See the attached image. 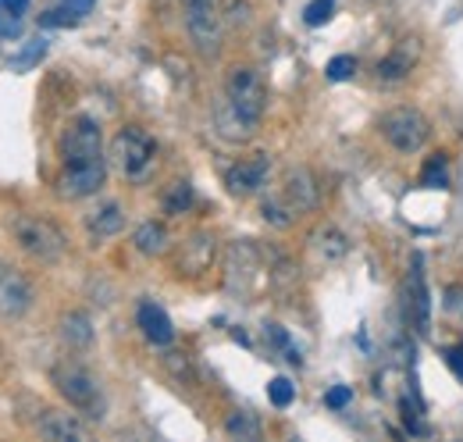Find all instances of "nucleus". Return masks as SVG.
<instances>
[{"label":"nucleus","mask_w":463,"mask_h":442,"mask_svg":"<svg viewBox=\"0 0 463 442\" xmlns=\"http://www.w3.org/2000/svg\"><path fill=\"white\" fill-rule=\"evenodd\" d=\"M11 235H14V243H18L29 257H36V261H43V264L61 261L64 250H68L64 232H61L54 221L40 218V215H18V218L11 221Z\"/></svg>","instance_id":"f257e3e1"},{"label":"nucleus","mask_w":463,"mask_h":442,"mask_svg":"<svg viewBox=\"0 0 463 442\" xmlns=\"http://www.w3.org/2000/svg\"><path fill=\"white\" fill-rule=\"evenodd\" d=\"M225 97H229V104L242 118H250L253 125H260V118L268 110V86H264V79H260L257 68H246V64L232 68L229 79H225Z\"/></svg>","instance_id":"f03ea898"},{"label":"nucleus","mask_w":463,"mask_h":442,"mask_svg":"<svg viewBox=\"0 0 463 442\" xmlns=\"http://www.w3.org/2000/svg\"><path fill=\"white\" fill-rule=\"evenodd\" d=\"M182 11H185V29H189L196 51L218 54L222 29H225V14H222L218 0H182Z\"/></svg>","instance_id":"7ed1b4c3"},{"label":"nucleus","mask_w":463,"mask_h":442,"mask_svg":"<svg viewBox=\"0 0 463 442\" xmlns=\"http://www.w3.org/2000/svg\"><path fill=\"white\" fill-rule=\"evenodd\" d=\"M382 136L400 154H417V150H424V143L431 136V125L417 108H396L382 118Z\"/></svg>","instance_id":"20e7f679"},{"label":"nucleus","mask_w":463,"mask_h":442,"mask_svg":"<svg viewBox=\"0 0 463 442\" xmlns=\"http://www.w3.org/2000/svg\"><path fill=\"white\" fill-rule=\"evenodd\" d=\"M54 386L58 392L75 407V410H86L90 418H104L100 410H104V399H100V382L86 371V368H79V364H64L54 371Z\"/></svg>","instance_id":"39448f33"},{"label":"nucleus","mask_w":463,"mask_h":442,"mask_svg":"<svg viewBox=\"0 0 463 442\" xmlns=\"http://www.w3.org/2000/svg\"><path fill=\"white\" fill-rule=\"evenodd\" d=\"M61 158L64 165H90L104 158V136L93 118H75L61 136Z\"/></svg>","instance_id":"423d86ee"},{"label":"nucleus","mask_w":463,"mask_h":442,"mask_svg":"<svg viewBox=\"0 0 463 442\" xmlns=\"http://www.w3.org/2000/svg\"><path fill=\"white\" fill-rule=\"evenodd\" d=\"M154 154H157L154 139H150L143 129H136V125L121 129L115 136V143H111V158H115L118 168H121L128 178H139L146 168L154 165Z\"/></svg>","instance_id":"0eeeda50"},{"label":"nucleus","mask_w":463,"mask_h":442,"mask_svg":"<svg viewBox=\"0 0 463 442\" xmlns=\"http://www.w3.org/2000/svg\"><path fill=\"white\" fill-rule=\"evenodd\" d=\"M33 300H36L33 282L22 275L18 268H11L7 261H0V318L14 322V318L29 314L33 311Z\"/></svg>","instance_id":"6e6552de"},{"label":"nucleus","mask_w":463,"mask_h":442,"mask_svg":"<svg viewBox=\"0 0 463 442\" xmlns=\"http://www.w3.org/2000/svg\"><path fill=\"white\" fill-rule=\"evenodd\" d=\"M108 178V165L104 158L100 161H90V165H64L58 178V193L64 200H82V197H93Z\"/></svg>","instance_id":"1a4fd4ad"},{"label":"nucleus","mask_w":463,"mask_h":442,"mask_svg":"<svg viewBox=\"0 0 463 442\" xmlns=\"http://www.w3.org/2000/svg\"><path fill=\"white\" fill-rule=\"evenodd\" d=\"M268 171H271V161L268 154H257V158H246L239 165L229 168L225 175V186H229L232 197H253L264 182H268Z\"/></svg>","instance_id":"9d476101"},{"label":"nucleus","mask_w":463,"mask_h":442,"mask_svg":"<svg viewBox=\"0 0 463 442\" xmlns=\"http://www.w3.org/2000/svg\"><path fill=\"white\" fill-rule=\"evenodd\" d=\"M282 197H286V204H289L296 215H303V211H314V207H317V200H321L317 178H314L307 168H292L289 175H286Z\"/></svg>","instance_id":"9b49d317"},{"label":"nucleus","mask_w":463,"mask_h":442,"mask_svg":"<svg viewBox=\"0 0 463 442\" xmlns=\"http://www.w3.org/2000/svg\"><path fill=\"white\" fill-rule=\"evenodd\" d=\"M211 261H214V239L207 232H200V235H193V239L182 243L178 275H200V272L211 268Z\"/></svg>","instance_id":"f8f14e48"},{"label":"nucleus","mask_w":463,"mask_h":442,"mask_svg":"<svg viewBox=\"0 0 463 442\" xmlns=\"http://www.w3.org/2000/svg\"><path fill=\"white\" fill-rule=\"evenodd\" d=\"M136 322H139V329H143V335L154 342V346H168L175 339V325L172 318L154 303V300H143L139 303V311H136Z\"/></svg>","instance_id":"ddd939ff"},{"label":"nucleus","mask_w":463,"mask_h":442,"mask_svg":"<svg viewBox=\"0 0 463 442\" xmlns=\"http://www.w3.org/2000/svg\"><path fill=\"white\" fill-rule=\"evenodd\" d=\"M40 436H43V439H54V442H82L90 432H86V425H82L75 414L47 410V414L40 418Z\"/></svg>","instance_id":"4468645a"},{"label":"nucleus","mask_w":463,"mask_h":442,"mask_svg":"<svg viewBox=\"0 0 463 442\" xmlns=\"http://www.w3.org/2000/svg\"><path fill=\"white\" fill-rule=\"evenodd\" d=\"M214 125H218V136H225L229 143H246L253 132H257V125L250 121V118H242L239 110L229 104V97L214 108Z\"/></svg>","instance_id":"2eb2a0df"},{"label":"nucleus","mask_w":463,"mask_h":442,"mask_svg":"<svg viewBox=\"0 0 463 442\" xmlns=\"http://www.w3.org/2000/svg\"><path fill=\"white\" fill-rule=\"evenodd\" d=\"M86 228H90L93 239H111V235H118V232L125 228V211H121V204H104V207H97V211L86 218Z\"/></svg>","instance_id":"dca6fc26"},{"label":"nucleus","mask_w":463,"mask_h":442,"mask_svg":"<svg viewBox=\"0 0 463 442\" xmlns=\"http://www.w3.org/2000/svg\"><path fill=\"white\" fill-rule=\"evenodd\" d=\"M132 243H136V250H139L143 257H161V254L168 250V232H165L161 221H143V225L136 228V235H132Z\"/></svg>","instance_id":"f3484780"},{"label":"nucleus","mask_w":463,"mask_h":442,"mask_svg":"<svg viewBox=\"0 0 463 442\" xmlns=\"http://www.w3.org/2000/svg\"><path fill=\"white\" fill-rule=\"evenodd\" d=\"M310 243H314V250L321 254V261H325V264H332V261H343V257L349 254V239L343 235V232H339V228H332V225L317 228Z\"/></svg>","instance_id":"a211bd4d"},{"label":"nucleus","mask_w":463,"mask_h":442,"mask_svg":"<svg viewBox=\"0 0 463 442\" xmlns=\"http://www.w3.org/2000/svg\"><path fill=\"white\" fill-rule=\"evenodd\" d=\"M413 64H417V54L410 47H396L385 61H378V79L382 82H403L413 72Z\"/></svg>","instance_id":"6ab92c4d"},{"label":"nucleus","mask_w":463,"mask_h":442,"mask_svg":"<svg viewBox=\"0 0 463 442\" xmlns=\"http://www.w3.org/2000/svg\"><path fill=\"white\" fill-rule=\"evenodd\" d=\"M61 339H64L71 350H86V346L93 342V322H90L82 311L64 314V322H61Z\"/></svg>","instance_id":"aec40b11"},{"label":"nucleus","mask_w":463,"mask_h":442,"mask_svg":"<svg viewBox=\"0 0 463 442\" xmlns=\"http://www.w3.org/2000/svg\"><path fill=\"white\" fill-rule=\"evenodd\" d=\"M225 432H229L232 439H257L260 436V425H257L253 414L235 410V414H229V421H225Z\"/></svg>","instance_id":"412c9836"},{"label":"nucleus","mask_w":463,"mask_h":442,"mask_svg":"<svg viewBox=\"0 0 463 442\" xmlns=\"http://www.w3.org/2000/svg\"><path fill=\"white\" fill-rule=\"evenodd\" d=\"M420 182L428 189H446L449 186V165H446V154H431V161L420 171Z\"/></svg>","instance_id":"4be33fe9"},{"label":"nucleus","mask_w":463,"mask_h":442,"mask_svg":"<svg viewBox=\"0 0 463 442\" xmlns=\"http://www.w3.org/2000/svg\"><path fill=\"white\" fill-rule=\"evenodd\" d=\"M410 293H413V300H410V307H413V325H417V332L424 335V332H428V293H424L420 272H417L413 282H410Z\"/></svg>","instance_id":"5701e85b"},{"label":"nucleus","mask_w":463,"mask_h":442,"mask_svg":"<svg viewBox=\"0 0 463 442\" xmlns=\"http://www.w3.org/2000/svg\"><path fill=\"white\" fill-rule=\"evenodd\" d=\"M193 207V186L189 182H175L172 189L165 193V211L168 215H182Z\"/></svg>","instance_id":"b1692460"},{"label":"nucleus","mask_w":463,"mask_h":442,"mask_svg":"<svg viewBox=\"0 0 463 442\" xmlns=\"http://www.w3.org/2000/svg\"><path fill=\"white\" fill-rule=\"evenodd\" d=\"M43 54H47V40L40 36V40H33L22 54L11 57V68H14V72H29V68H36V64L43 61Z\"/></svg>","instance_id":"393cba45"},{"label":"nucleus","mask_w":463,"mask_h":442,"mask_svg":"<svg viewBox=\"0 0 463 442\" xmlns=\"http://www.w3.org/2000/svg\"><path fill=\"white\" fill-rule=\"evenodd\" d=\"M268 339H271V346H275V350H282V353H286V360H289V364H303L299 350L292 346L289 332L282 329V325H268Z\"/></svg>","instance_id":"a878e982"},{"label":"nucleus","mask_w":463,"mask_h":442,"mask_svg":"<svg viewBox=\"0 0 463 442\" xmlns=\"http://www.w3.org/2000/svg\"><path fill=\"white\" fill-rule=\"evenodd\" d=\"M260 215H264V221H271V225L286 228V225H292V215H296V211H292L289 204H286V197H282V200H264Z\"/></svg>","instance_id":"bb28decb"},{"label":"nucleus","mask_w":463,"mask_h":442,"mask_svg":"<svg viewBox=\"0 0 463 442\" xmlns=\"http://www.w3.org/2000/svg\"><path fill=\"white\" fill-rule=\"evenodd\" d=\"M332 11H335V0H310L307 7H303V22L307 25H325L328 18H332Z\"/></svg>","instance_id":"cd10ccee"},{"label":"nucleus","mask_w":463,"mask_h":442,"mask_svg":"<svg viewBox=\"0 0 463 442\" xmlns=\"http://www.w3.org/2000/svg\"><path fill=\"white\" fill-rule=\"evenodd\" d=\"M79 22H82V18L71 14L68 7H51V11L40 14V25H43V29H68V25H79Z\"/></svg>","instance_id":"c85d7f7f"},{"label":"nucleus","mask_w":463,"mask_h":442,"mask_svg":"<svg viewBox=\"0 0 463 442\" xmlns=\"http://www.w3.org/2000/svg\"><path fill=\"white\" fill-rule=\"evenodd\" d=\"M353 72H356V57L353 54H339L328 61V68H325V75L332 79V82H346L353 79Z\"/></svg>","instance_id":"c756f323"},{"label":"nucleus","mask_w":463,"mask_h":442,"mask_svg":"<svg viewBox=\"0 0 463 442\" xmlns=\"http://www.w3.org/2000/svg\"><path fill=\"white\" fill-rule=\"evenodd\" d=\"M268 396H271V403H275V407H289L292 396H296V386H292L289 379H271Z\"/></svg>","instance_id":"7c9ffc66"},{"label":"nucleus","mask_w":463,"mask_h":442,"mask_svg":"<svg viewBox=\"0 0 463 442\" xmlns=\"http://www.w3.org/2000/svg\"><path fill=\"white\" fill-rule=\"evenodd\" d=\"M18 36H22V18L11 14L4 7V0H0V40H18Z\"/></svg>","instance_id":"2f4dec72"},{"label":"nucleus","mask_w":463,"mask_h":442,"mask_svg":"<svg viewBox=\"0 0 463 442\" xmlns=\"http://www.w3.org/2000/svg\"><path fill=\"white\" fill-rule=\"evenodd\" d=\"M349 399H353V392H349V386H335L328 396H325V403L332 407V410H343Z\"/></svg>","instance_id":"473e14b6"},{"label":"nucleus","mask_w":463,"mask_h":442,"mask_svg":"<svg viewBox=\"0 0 463 442\" xmlns=\"http://www.w3.org/2000/svg\"><path fill=\"white\" fill-rule=\"evenodd\" d=\"M93 4H97V0H61V7H68V11L79 14V18H86V14L93 11Z\"/></svg>","instance_id":"72a5a7b5"},{"label":"nucleus","mask_w":463,"mask_h":442,"mask_svg":"<svg viewBox=\"0 0 463 442\" xmlns=\"http://www.w3.org/2000/svg\"><path fill=\"white\" fill-rule=\"evenodd\" d=\"M225 4H229V22H235V25H242V22H246V18H250V7H246V4H242V0H225Z\"/></svg>","instance_id":"f704fd0d"},{"label":"nucleus","mask_w":463,"mask_h":442,"mask_svg":"<svg viewBox=\"0 0 463 442\" xmlns=\"http://www.w3.org/2000/svg\"><path fill=\"white\" fill-rule=\"evenodd\" d=\"M446 364L463 379V350H449V353H446Z\"/></svg>","instance_id":"c9c22d12"},{"label":"nucleus","mask_w":463,"mask_h":442,"mask_svg":"<svg viewBox=\"0 0 463 442\" xmlns=\"http://www.w3.org/2000/svg\"><path fill=\"white\" fill-rule=\"evenodd\" d=\"M4 7H7L11 14H18V18H25V11H29V0H4Z\"/></svg>","instance_id":"e433bc0d"}]
</instances>
